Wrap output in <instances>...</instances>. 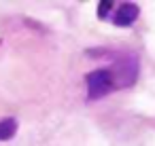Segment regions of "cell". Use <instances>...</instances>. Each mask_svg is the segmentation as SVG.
I'll return each instance as SVG.
<instances>
[{"label": "cell", "mask_w": 155, "mask_h": 146, "mask_svg": "<svg viewBox=\"0 0 155 146\" xmlns=\"http://www.w3.org/2000/svg\"><path fill=\"white\" fill-rule=\"evenodd\" d=\"M138 15H140V7L136 2H123V5H119V9L115 11V15L110 19L117 28H130L138 19Z\"/></svg>", "instance_id": "3957f363"}, {"label": "cell", "mask_w": 155, "mask_h": 146, "mask_svg": "<svg viewBox=\"0 0 155 146\" xmlns=\"http://www.w3.org/2000/svg\"><path fill=\"white\" fill-rule=\"evenodd\" d=\"M0 43H2V40H0Z\"/></svg>", "instance_id": "8992f818"}, {"label": "cell", "mask_w": 155, "mask_h": 146, "mask_svg": "<svg viewBox=\"0 0 155 146\" xmlns=\"http://www.w3.org/2000/svg\"><path fill=\"white\" fill-rule=\"evenodd\" d=\"M110 9H113V2H110V0H102V2H98V19L104 21V19L108 17Z\"/></svg>", "instance_id": "5b68a950"}, {"label": "cell", "mask_w": 155, "mask_h": 146, "mask_svg": "<svg viewBox=\"0 0 155 146\" xmlns=\"http://www.w3.org/2000/svg\"><path fill=\"white\" fill-rule=\"evenodd\" d=\"M17 133V119L7 116V119H0V142L11 140Z\"/></svg>", "instance_id": "277c9868"}, {"label": "cell", "mask_w": 155, "mask_h": 146, "mask_svg": "<svg viewBox=\"0 0 155 146\" xmlns=\"http://www.w3.org/2000/svg\"><path fill=\"white\" fill-rule=\"evenodd\" d=\"M106 55L113 57V64H110V76H113V85L115 89H125V87H132L138 78V72H140V59L136 57V53H113V51H106Z\"/></svg>", "instance_id": "6da1fadb"}, {"label": "cell", "mask_w": 155, "mask_h": 146, "mask_svg": "<svg viewBox=\"0 0 155 146\" xmlns=\"http://www.w3.org/2000/svg\"><path fill=\"white\" fill-rule=\"evenodd\" d=\"M85 85H87V100H100L104 95H108L115 85H113V76L108 68H98L85 74Z\"/></svg>", "instance_id": "7a4b0ae2"}]
</instances>
